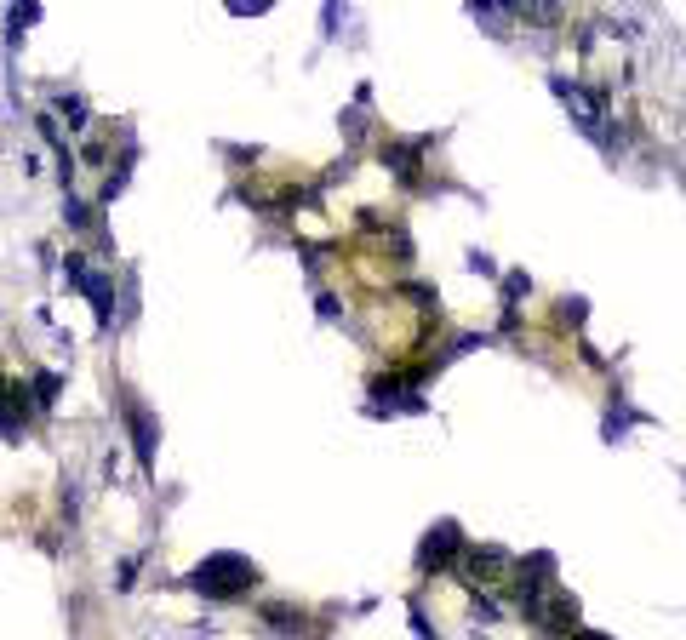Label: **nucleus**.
<instances>
[{"instance_id":"obj_1","label":"nucleus","mask_w":686,"mask_h":640,"mask_svg":"<svg viewBox=\"0 0 686 640\" xmlns=\"http://www.w3.org/2000/svg\"><path fill=\"white\" fill-rule=\"evenodd\" d=\"M183 583H189L201 600H212V606H235L241 595L258 589V566H252L246 555H235V549H218V555H206Z\"/></svg>"},{"instance_id":"obj_2","label":"nucleus","mask_w":686,"mask_h":640,"mask_svg":"<svg viewBox=\"0 0 686 640\" xmlns=\"http://www.w3.org/2000/svg\"><path fill=\"white\" fill-rule=\"evenodd\" d=\"M115 406H121V423H126V435H132L138 469L155 475V446H161V418H155V406H149L138 389H115Z\"/></svg>"},{"instance_id":"obj_3","label":"nucleus","mask_w":686,"mask_h":640,"mask_svg":"<svg viewBox=\"0 0 686 640\" xmlns=\"http://www.w3.org/2000/svg\"><path fill=\"white\" fill-rule=\"evenodd\" d=\"M63 286H75V292L92 303L98 326H115V275H103V269H92L81 252H69V258H63Z\"/></svg>"},{"instance_id":"obj_4","label":"nucleus","mask_w":686,"mask_h":640,"mask_svg":"<svg viewBox=\"0 0 686 640\" xmlns=\"http://www.w3.org/2000/svg\"><path fill=\"white\" fill-rule=\"evenodd\" d=\"M464 560V532H458V520H441L424 543H418V572H446V566H458Z\"/></svg>"},{"instance_id":"obj_5","label":"nucleus","mask_w":686,"mask_h":640,"mask_svg":"<svg viewBox=\"0 0 686 640\" xmlns=\"http://www.w3.org/2000/svg\"><path fill=\"white\" fill-rule=\"evenodd\" d=\"M429 143H435V138H389L378 155H384V166L406 183V189H418V183H424V178H418V160H424Z\"/></svg>"},{"instance_id":"obj_6","label":"nucleus","mask_w":686,"mask_h":640,"mask_svg":"<svg viewBox=\"0 0 686 640\" xmlns=\"http://www.w3.org/2000/svg\"><path fill=\"white\" fill-rule=\"evenodd\" d=\"M29 412H35V400H29L18 383L0 372V435H6V440H23V435H29Z\"/></svg>"},{"instance_id":"obj_7","label":"nucleus","mask_w":686,"mask_h":640,"mask_svg":"<svg viewBox=\"0 0 686 640\" xmlns=\"http://www.w3.org/2000/svg\"><path fill=\"white\" fill-rule=\"evenodd\" d=\"M258 618H263V629H275L286 640H321V629L303 618L298 606H281V600H258Z\"/></svg>"},{"instance_id":"obj_8","label":"nucleus","mask_w":686,"mask_h":640,"mask_svg":"<svg viewBox=\"0 0 686 640\" xmlns=\"http://www.w3.org/2000/svg\"><path fill=\"white\" fill-rule=\"evenodd\" d=\"M464 578H469V589H481V583H492V578H504L509 572V555L504 549H492V543H481V549H464Z\"/></svg>"},{"instance_id":"obj_9","label":"nucleus","mask_w":686,"mask_h":640,"mask_svg":"<svg viewBox=\"0 0 686 640\" xmlns=\"http://www.w3.org/2000/svg\"><path fill=\"white\" fill-rule=\"evenodd\" d=\"M52 109H58V115L75 126V132H86V126H92V109H86L81 92H58V98H52Z\"/></svg>"},{"instance_id":"obj_10","label":"nucleus","mask_w":686,"mask_h":640,"mask_svg":"<svg viewBox=\"0 0 686 640\" xmlns=\"http://www.w3.org/2000/svg\"><path fill=\"white\" fill-rule=\"evenodd\" d=\"M58 389H63V372H35V378H29V395H35V412H46V406L58 400Z\"/></svg>"},{"instance_id":"obj_11","label":"nucleus","mask_w":686,"mask_h":640,"mask_svg":"<svg viewBox=\"0 0 686 640\" xmlns=\"http://www.w3.org/2000/svg\"><path fill=\"white\" fill-rule=\"evenodd\" d=\"M29 23H41V6H35V0H18V6L6 12V40L18 46V35L29 29Z\"/></svg>"},{"instance_id":"obj_12","label":"nucleus","mask_w":686,"mask_h":640,"mask_svg":"<svg viewBox=\"0 0 686 640\" xmlns=\"http://www.w3.org/2000/svg\"><path fill=\"white\" fill-rule=\"evenodd\" d=\"M641 418V412H635V406H624V400H612V412H606V440H618L629 429V423Z\"/></svg>"},{"instance_id":"obj_13","label":"nucleus","mask_w":686,"mask_h":640,"mask_svg":"<svg viewBox=\"0 0 686 640\" xmlns=\"http://www.w3.org/2000/svg\"><path fill=\"white\" fill-rule=\"evenodd\" d=\"M229 12H235V18H263L269 0H229Z\"/></svg>"},{"instance_id":"obj_14","label":"nucleus","mask_w":686,"mask_h":640,"mask_svg":"<svg viewBox=\"0 0 686 640\" xmlns=\"http://www.w3.org/2000/svg\"><path fill=\"white\" fill-rule=\"evenodd\" d=\"M384 235H389V246H395V258H412V240H406V229H401V223H395V229H384Z\"/></svg>"},{"instance_id":"obj_15","label":"nucleus","mask_w":686,"mask_h":640,"mask_svg":"<svg viewBox=\"0 0 686 640\" xmlns=\"http://www.w3.org/2000/svg\"><path fill=\"white\" fill-rule=\"evenodd\" d=\"M315 315H321V320H338V315H343V303L332 298V292H321V298H315Z\"/></svg>"},{"instance_id":"obj_16","label":"nucleus","mask_w":686,"mask_h":640,"mask_svg":"<svg viewBox=\"0 0 686 640\" xmlns=\"http://www.w3.org/2000/svg\"><path fill=\"white\" fill-rule=\"evenodd\" d=\"M561 315H566V320H584V315H589V303H584V298H566V303H561Z\"/></svg>"},{"instance_id":"obj_17","label":"nucleus","mask_w":686,"mask_h":640,"mask_svg":"<svg viewBox=\"0 0 686 640\" xmlns=\"http://www.w3.org/2000/svg\"><path fill=\"white\" fill-rule=\"evenodd\" d=\"M561 640H606V635H595V629H572V635H561Z\"/></svg>"}]
</instances>
